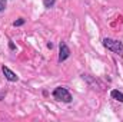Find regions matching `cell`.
I'll return each mask as SVG.
<instances>
[{
    "label": "cell",
    "mask_w": 123,
    "mask_h": 122,
    "mask_svg": "<svg viewBox=\"0 0 123 122\" xmlns=\"http://www.w3.org/2000/svg\"><path fill=\"white\" fill-rule=\"evenodd\" d=\"M53 98L62 101V102H70L72 101V95L69 93V91L66 88H56L53 91Z\"/></svg>",
    "instance_id": "cell-2"
},
{
    "label": "cell",
    "mask_w": 123,
    "mask_h": 122,
    "mask_svg": "<svg viewBox=\"0 0 123 122\" xmlns=\"http://www.w3.org/2000/svg\"><path fill=\"white\" fill-rule=\"evenodd\" d=\"M69 55H70V50H69L67 45H66V43H60V55H59V62L66 61V59L69 58Z\"/></svg>",
    "instance_id": "cell-3"
},
{
    "label": "cell",
    "mask_w": 123,
    "mask_h": 122,
    "mask_svg": "<svg viewBox=\"0 0 123 122\" xmlns=\"http://www.w3.org/2000/svg\"><path fill=\"white\" fill-rule=\"evenodd\" d=\"M112 98H115L119 102H123V93L119 91H112Z\"/></svg>",
    "instance_id": "cell-5"
},
{
    "label": "cell",
    "mask_w": 123,
    "mask_h": 122,
    "mask_svg": "<svg viewBox=\"0 0 123 122\" xmlns=\"http://www.w3.org/2000/svg\"><path fill=\"white\" fill-rule=\"evenodd\" d=\"M1 70H3V73H4V76H6L7 81H10V82H16V81H17V75H16L14 72H12L7 66H3Z\"/></svg>",
    "instance_id": "cell-4"
},
{
    "label": "cell",
    "mask_w": 123,
    "mask_h": 122,
    "mask_svg": "<svg viewBox=\"0 0 123 122\" xmlns=\"http://www.w3.org/2000/svg\"><path fill=\"white\" fill-rule=\"evenodd\" d=\"M43 3H44V6H46V7H53L55 0H43Z\"/></svg>",
    "instance_id": "cell-6"
},
{
    "label": "cell",
    "mask_w": 123,
    "mask_h": 122,
    "mask_svg": "<svg viewBox=\"0 0 123 122\" xmlns=\"http://www.w3.org/2000/svg\"><path fill=\"white\" fill-rule=\"evenodd\" d=\"M103 45H105V47H107L109 50H112V52H115V53L123 56V43L122 42L115 40V39H105V40H103Z\"/></svg>",
    "instance_id": "cell-1"
},
{
    "label": "cell",
    "mask_w": 123,
    "mask_h": 122,
    "mask_svg": "<svg viewBox=\"0 0 123 122\" xmlns=\"http://www.w3.org/2000/svg\"><path fill=\"white\" fill-rule=\"evenodd\" d=\"M23 23H25V20H23V19H20V20H17V22H14L13 25H14V26H20V25H23Z\"/></svg>",
    "instance_id": "cell-8"
},
{
    "label": "cell",
    "mask_w": 123,
    "mask_h": 122,
    "mask_svg": "<svg viewBox=\"0 0 123 122\" xmlns=\"http://www.w3.org/2000/svg\"><path fill=\"white\" fill-rule=\"evenodd\" d=\"M6 4H7V1H6V0H0V12L6 9Z\"/></svg>",
    "instance_id": "cell-7"
}]
</instances>
